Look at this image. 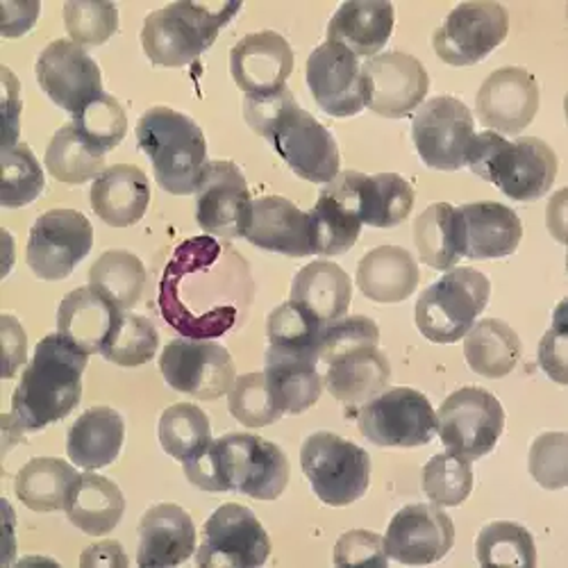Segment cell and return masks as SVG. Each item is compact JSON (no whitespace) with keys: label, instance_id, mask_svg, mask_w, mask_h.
<instances>
[{"label":"cell","instance_id":"44","mask_svg":"<svg viewBox=\"0 0 568 568\" xmlns=\"http://www.w3.org/2000/svg\"><path fill=\"white\" fill-rule=\"evenodd\" d=\"M476 557L480 566H537V546L532 532L514 520H494L476 539Z\"/></svg>","mask_w":568,"mask_h":568},{"label":"cell","instance_id":"49","mask_svg":"<svg viewBox=\"0 0 568 568\" xmlns=\"http://www.w3.org/2000/svg\"><path fill=\"white\" fill-rule=\"evenodd\" d=\"M423 491L437 507H457L473 491L470 462L453 453L435 455L423 466Z\"/></svg>","mask_w":568,"mask_h":568},{"label":"cell","instance_id":"55","mask_svg":"<svg viewBox=\"0 0 568 568\" xmlns=\"http://www.w3.org/2000/svg\"><path fill=\"white\" fill-rule=\"evenodd\" d=\"M294 101H296V97L290 87H282L271 93H262V97H246L244 119L253 132H257L260 136H266V132L277 121L282 110Z\"/></svg>","mask_w":568,"mask_h":568},{"label":"cell","instance_id":"20","mask_svg":"<svg viewBox=\"0 0 568 568\" xmlns=\"http://www.w3.org/2000/svg\"><path fill=\"white\" fill-rule=\"evenodd\" d=\"M307 87L316 105L335 119H348L366 108V80L359 58L342 43L325 41L307 60Z\"/></svg>","mask_w":568,"mask_h":568},{"label":"cell","instance_id":"57","mask_svg":"<svg viewBox=\"0 0 568 568\" xmlns=\"http://www.w3.org/2000/svg\"><path fill=\"white\" fill-rule=\"evenodd\" d=\"M0 335H3V359H6L3 377L6 381H12L28 359V337H26L23 325L10 314L0 316Z\"/></svg>","mask_w":568,"mask_h":568},{"label":"cell","instance_id":"25","mask_svg":"<svg viewBox=\"0 0 568 568\" xmlns=\"http://www.w3.org/2000/svg\"><path fill=\"white\" fill-rule=\"evenodd\" d=\"M244 240L262 251L277 255H314L310 214L282 196H264L253 201Z\"/></svg>","mask_w":568,"mask_h":568},{"label":"cell","instance_id":"31","mask_svg":"<svg viewBox=\"0 0 568 568\" xmlns=\"http://www.w3.org/2000/svg\"><path fill=\"white\" fill-rule=\"evenodd\" d=\"M121 310L99 290L78 287L64 296L58 310V333L87 355L103 351Z\"/></svg>","mask_w":568,"mask_h":568},{"label":"cell","instance_id":"53","mask_svg":"<svg viewBox=\"0 0 568 568\" xmlns=\"http://www.w3.org/2000/svg\"><path fill=\"white\" fill-rule=\"evenodd\" d=\"M532 478L550 491L568 485V437L564 433H544L530 448Z\"/></svg>","mask_w":568,"mask_h":568},{"label":"cell","instance_id":"52","mask_svg":"<svg viewBox=\"0 0 568 568\" xmlns=\"http://www.w3.org/2000/svg\"><path fill=\"white\" fill-rule=\"evenodd\" d=\"M381 344V327L368 316H344L339 321L327 323L321 335L318 362L327 364L337 355H344L355 348Z\"/></svg>","mask_w":568,"mask_h":568},{"label":"cell","instance_id":"11","mask_svg":"<svg viewBox=\"0 0 568 568\" xmlns=\"http://www.w3.org/2000/svg\"><path fill=\"white\" fill-rule=\"evenodd\" d=\"M264 139L284 164L307 182L327 184L339 175L342 160L333 132L296 101L282 110Z\"/></svg>","mask_w":568,"mask_h":568},{"label":"cell","instance_id":"48","mask_svg":"<svg viewBox=\"0 0 568 568\" xmlns=\"http://www.w3.org/2000/svg\"><path fill=\"white\" fill-rule=\"evenodd\" d=\"M71 123L84 139V144L99 155L114 151L128 132L125 110L110 93H103L101 99L87 105L78 116H73Z\"/></svg>","mask_w":568,"mask_h":568},{"label":"cell","instance_id":"3","mask_svg":"<svg viewBox=\"0 0 568 568\" xmlns=\"http://www.w3.org/2000/svg\"><path fill=\"white\" fill-rule=\"evenodd\" d=\"M89 355L60 333L43 337L12 396V416L26 433H39L67 418L82 398Z\"/></svg>","mask_w":568,"mask_h":568},{"label":"cell","instance_id":"19","mask_svg":"<svg viewBox=\"0 0 568 568\" xmlns=\"http://www.w3.org/2000/svg\"><path fill=\"white\" fill-rule=\"evenodd\" d=\"M253 199L242 169L234 162L207 164L196 192V221L210 236L242 240L251 221Z\"/></svg>","mask_w":568,"mask_h":568},{"label":"cell","instance_id":"46","mask_svg":"<svg viewBox=\"0 0 568 568\" xmlns=\"http://www.w3.org/2000/svg\"><path fill=\"white\" fill-rule=\"evenodd\" d=\"M160 348V333L151 318L121 312L101 355L125 368L149 364Z\"/></svg>","mask_w":568,"mask_h":568},{"label":"cell","instance_id":"47","mask_svg":"<svg viewBox=\"0 0 568 568\" xmlns=\"http://www.w3.org/2000/svg\"><path fill=\"white\" fill-rule=\"evenodd\" d=\"M0 164H3V186H0L3 207H26L43 194V169L30 146L17 144L12 149H3L0 151Z\"/></svg>","mask_w":568,"mask_h":568},{"label":"cell","instance_id":"50","mask_svg":"<svg viewBox=\"0 0 568 568\" xmlns=\"http://www.w3.org/2000/svg\"><path fill=\"white\" fill-rule=\"evenodd\" d=\"M227 409L246 428H266L284 416L266 385L264 371L236 377L227 392Z\"/></svg>","mask_w":568,"mask_h":568},{"label":"cell","instance_id":"26","mask_svg":"<svg viewBox=\"0 0 568 568\" xmlns=\"http://www.w3.org/2000/svg\"><path fill=\"white\" fill-rule=\"evenodd\" d=\"M196 552V526L180 505L160 503L139 520L136 564L141 568H171Z\"/></svg>","mask_w":568,"mask_h":568},{"label":"cell","instance_id":"39","mask_svg":"<svg viewBox=\"0 0 568 568\" xmlns=\"http://www.w3.org/2000/svg\"><path fill=\"white\" fill-rule=\"evenodd\" d=\"M357 205L364 225L396 227L414 207V189L398 173H362L357 184Z\"/></svg>","mask_w":568,"mask_h":568},{"label":"cell","instance_id":"6","mask_svg":"<svg viewBox=\"0 0 568 568\" xmlns=\"http://www.w3.org/2000/svg\"><path fill=\"white\" fill-rule=\"evenodd\" d=\"M240 10L242 3H171L146 17L141 49L155 67H186L212 49L219 32Z\"/></svg>","mask_w":568,"mask_h":568},{"label":"cell","instance_id":"14","mask_svg":"<svg viewBox=\"0 0 568 568\" xmlns=\"http://www.w3.org/2000/svg\"><path fill=\"white\" fill-rule=\"evenodd\" d=\"M476 121L470 110L453 97L425 101L412 119V139L423 164L437 171H459L466 166V153Z\"/></svg>","mask_w":568,"mask_h":568},{"label":"cell","instance_id":"23","mask_svg":"<svg viewBox=\"0 0 568 568\" xmlns=\"http://www.w3.org/2000/svg\"><path fill=\"white\" fill-rule=\"evenodd\" d=\"M359 178L362 173L357 171H344L321 189L316 205L307 212L314 255H342L357 244L364 225L357 205Z\"/></svg>","mask_w":568,"mask_h":568},{"label":"cell","instance_id":"17","mask_svg":"<svg viewBox=\"0 0 568 568\" xmlns=\"http://www.w3.org/2000/svg\"><path fill=\"white\" fill-rule=\"evenodd\" d=\"M34 73L45 97L71 116H78L105 93L101 67L71 39H58L45 45Z\"/></svg>","mask_w":568,"mask_h":568},{"label":"cell","instance_id":"18","mask_svg":"<svg viewBox=\"0 0 568 568\" xmlns=\"http://www.w3.org/2000/svg\"><path fill=\"white\" fill-rule=\"evenodd\" d=\"M366 80V108L385 119L414 114L428 97L430 78L425 67L407 53L375 55L362 67Z\"/></svg>","mask_w":568,"mask_h":568},{"label":"cell","instance_id":"22","mask_svg":"<svg viewBox=\"0 0 568 568\" xmlns=\"http://www.w3.org/2000/svg\"><path fill=\"white\" fill-rule=\"evenodd\" d=\"M480 123L498 134H520L539 112V84L520 67L494 71L476 97Z\"/></svg>","mask_w":568,"mask_h":568},{"label":"cell","instance_id":"5","mask_svg":"<svg viewBox=\"0 0 568 568\" xmlns=\"http://www.w3.org/2000/svg\"><path fill=\"white\" fill-rule=\"evenodd\" d=\"M466 166L496 184L507 199L532 203L550 192L559 162L555 151L537 136L507 141L503 134L487 130L473 136Z\"/></svg>","mask_w":568,"mask_h":568},{"label":"cell","instance_id":"7","mask_svg":"<svg viewBox=\"0 0 568 568\" xmlns=\"http://www.w3.org/2000/svg\"><path fill=\"white\" fill-rule=\"evenodd\" d=\"M491 282L485 273L455 266L418 296L414 321L418 333L433 344H455L485 312Z\"/></svg>","mask_w":568,"mask_h":568},{"label":"cell","instance_id":"36","mask_svg":"<svg viewBox=\"0 0 568 568\" xmlns=\"http://www.w3.org/2000/svg\"><path fill=\"white\" fill-rule=\"evenodd\" d=\"M292 301L303 305L321 323H333L348 314L353 282L339 264L316 260L296 273L292 282Z\"/></svg>","mask_w":568,"mask_h":568},{"label":"cell","instance_id":"59","mask_svg":"<svg viewBox=\"0 0 568 568\" xmlns=\"http://www.w3.org/2000/svg\"><path fill=\"white\" fill-rule=\"evenodd\" d=\"M41 6L39 0H30V3H3V37L17 39L30 32L39 19Z\"/></svg>","mask_w":568,"mask_h":568},{"label":"cell","instance_id":"34","mask_svg":"<svg viewBox=\"0 0 568 568\" xmlns=\"http://www.w3.org/2000/svg\"><path fill=\"white\" fill-rule=\"evenodd\" d=\"M418 264L400 246L368 251L357 264V287L373 303H403L418 287Z\"/></svg>","mask_w":568,"mask_h":568},{"label":"cell","instance_id":"54","mask_svg":"<svg viewBox=\"0 0 568 568\" xmlns=\"http://www.w3.org/2000/svg\"><path fill=\"white\" fill-rule=\"evenodd\" d=\"M337 566H387L389 555L385 539L368 530H351L339 537L335 546Z\"/></svg>","mask_w":568,"mask_h":568},{"label":"cell","instance_id":"16","mask_svg":"<svg viewBox=\"0 0 568 568\" xmlns=\"http://www.w3.org/2000/svg\"><path fill=\"white\" fill-rule=\"evenodd\" d=\"M93 227L82 212L51 210L41 214L28 236L26 260L41 280H64L91 253Z\"/></svg>","mask_w":568,"mask_h":568},{"label":"cell","instance_id":"35","mask_svg":"<svg viewBox=\"0 0 568 568\" xmlns=\"http://www.w3.org/2000/svg\"><path fill=\"white\" fill-rule=\"evenodd\" d=\"M64 511L80 532L103 537L121 524L125 498L119 485L110 478L97 476V473H82L69 491Z\"/></svg>","mask_w":568,"mask_h":568},{"label":"cell","instance_id":"21","mask_svg":"<svg viewBox=\"0 0 568 568\" xmlns=\"http://www.w3.org/2000/svg\"><path fill=\"white\" fill-rule=\"evenodd\" d=\"M455 544V526L437 505H407L394 514L385 537L389 559L409 566L435 564Z\"/></svg>","mask_w":568,"mask_h":568},{"label":"cell","instance_id":"28","mask_svg":"<svg viewBox=\"0 0 568 568\" xmlns=\"http://www.w3.org/2000/svg\"><path fill=\"white\" fill-rule=\"evenodd\" d=\"M323 387L346 407H359L381 396L392 381V364L377 346H364L329 359Z\"/></svg>","mask_w":568,"mask_h":568},{"label":"cell","instance_id":"43","mask_svg":"<svg viewBox=\"0 0 568 568\" xmlns=\"http://www.w3.org/2000/svg\"><path fill=\"white\" fill-rule=\"evenodd\" d=\"M43 162L49 173L64 184H84L105 171V155L89 149L73 123L62 125L53 134Z\"/></svg>","mask_w":568,"mask_h":568},{"label":"cell","instance_id":"9","mask_svg":"<svg viewBox=\"0 0 568 568\" xmlns=\"http://www.w3.org/2000/svg\"><path fill=\"white\" fill-rule=\"evenodd\" d=\"M505 430L500 400L480 387H462L437 412V433L448 453L468 462L489 455Z\"/></svg>","mask_w":568,"mask_h":568},{"label":"cell","instance_id":"29","mask_svg":"<svg viewBox=\"0 0 568 568\" xmlns=\"http://www.w3.org/2000/svg\"><path fill=\"white\" fill-rule=\"evenodd\" d=\"M89 201L97 216L112 227H130L151 205V182L132 164H114L91 184Z\"/></svg>","mask_w":568,"mask_h":568},{"label":"cell","instance_id":"12","mask_svg":"<svg viewBox=\"0 0 568 568\" xmlns=\"http://www.w3.org/2000/svg\"><path fill=\"white\" fill-rule=\"evenodd\" d=\"M268 555L271 539L253 509L225 503L205 520L196 564L201 568H257Z\"/></svg>","mask_w":568,"mask_h":568},{"label":"cell","instance_id":"42","mask_svg":"<svg viewBox=\"0 0 568 568\" xmlns=\"http://www.w3.org/2000/svg\"><path fill=\"white\" fill-rule=\"evenodd\" d=\"M158 435L164 453L184 464L210 446L212 425L199 405L178 403L162 412Z\"/></svg>","mask_w":568,"mask_h":568},{"label":"cell","instance_id":"30","mask_svg":"<svg viewBox=\"0 0 568 568\" xmlns=\"http://www.w3.org/2000/svg\"><path fill=\"white\" fill-rule=\"evenodd\" d=\"M396 12L387 0H351L339 6L327 26V41L342 43L357 58H375L392 32Z\"/></svg>","mask_w":568,"mask_h":568},{"label":"cell","instance_id":"15","mask_svg":"<svg viewBox=\"0 0 568 568\" xmlns=\"http://www.w3.org/2000/svg\"><path fill=\"white\" fill-rule=\"evenodd\" d=\"M160 371L171 389L199 400L225 396L234 381V362L225 346L214 339L180 337L164 346Z\"/></svg>","mask_w":568,"mask_h":568},{"label":"cell","instance_id":"56","mask_svg":"<svg viewBox=\"0 0 568 568\" xmlns=\"http://www.w3.org/2000/svg\"><path fill=\"white\" fill-rule=\"evenodd\" d=\"M539 364L557 385H566V325L561 305L555 312L552 327L539 344Z\"/></svg>","mask_w":568,"mask_h":568},{"label":"cell","instance_id":"13","mask_svg":"<svg viewBox=\"0 0 568 568\" xmlns=\"http://www.w3.org/2000/svg\"><path fill=\"white\" fill-rule=\"evenodd\" d=\"M509 14L500 3L476 0L457 6L433 34V49L450 67H473L487 60L507 39Z\"/></svg>","mask_w":568,"mask_h":568},{"label":"cell","instance_id":"2","mask_svg":"<svg viewBox=\"0 0 568 568\" xmlns=\"http://www.w3.org/2000/svg\"><path fill=\"white\" fill-rule=\"evenodd\" d=\"M194 487L236 491L255 500H275L290 485V462L280 446L248 433H230L182 464Z\"/></svg>","mask_w":568,"mask_h":568},{"label":"cell","instance_id":"51","mask_svg":"<svg viewBox=\"0 0 568 568\" xmlns=\"http://www.w3.org/2000/svg\"><path fill=\"white\" fill-rule=\"evenodd\" d=\"M64 26L78 45H103L119 30V8L99 0H69L64 6Z\"/></svg>","mask_w":568,"mask_h":568},{"label":"cell","instance_id":"1","mask_svg":"<svg viewBox=\"0 0 568 568\" xmlns=\"http://www.w3.org/2000/svg\"><path fill=\"white\" fill-rule=\"evenodd\" d=\"M253 296L248 264L232 246L203 234L182 242L160 280L162 318L189 339H219Z\"/></svg>","mask_w":568,"mask_h":568},{"label":"cell","instance_id":"41","mask_svg":"<svg viewBox=\"0 0 568 568\" xmlns=\"http://www.w3.org/2000/svg\"><path fill=\"white\" fill-rule=\"evenodd\" d=\"M89 287L99 290L121 312L132 310L146 287V266L130 251H108L89 268Z\"/></svg>","mask_w":568,"mask_h":568},{"label":"cell","instance_id":"32","mask_svg":"<svg viewBox=\"0 0 568 568\" xmlns=\"http://www.w3.org/2000/svg\"><path fill=\"white\" fill-rule=\"evenodd\" d=\"M266 385L284 414H303L314 407L323 392L318 357L271 348L264 355Z\"/></svg>","mask_w":568,"mask_h":568},{"label":"cell","instance_id":"10","mask_svg":"<svg viewBox=\"0 0 568 568\" xmlns=\"http://www.w3.org/2000/svg\"><path fill=\"white\" fill-rule=\"evenodd\" d=\"M359 433L381 448L428 446L437 435V412L428 396L409 387H396L362 405Z\"/></svg>","mask_w":568,"mask_h":568},{"label":"cell","instance_id":"40","mask_svg":"<svg viewBox=\"0 0 568 568\" xmlns=\"http://www.w3.org/2000/svg\"><path fill=\"white\" fill-rule=\"evenodd\" d=\"M414 244L423 264L450 271L462 260L459 214L450 203H435L414 221Z\"/></svg>","mask_w":568,"mask_h":568},{"label":"cell","instance_id":"4","mask_svg":"<svg viewBox=\"0 0 568 568\" xmlns=\"http://www.w3.org/2000/svg\"><path fill=\"white\" fill-rule=\"evenodd\" d=\"M136 144L166 194H196L207 171V141L201 125L171 108H151L136 121Z\"/></svg>","mask_w":568,"mask_h":568},{"label":"cell","instance_id":"24","mask_svg":"<svg viewBox=\"0 0 568 568\" xmlns=\"http://www.w3.org/2000/svg\"><path fill=\"white\" fill-rule=\"evenodd\" d=\"M294 71V51L290 41L273 30L246 34L230 51V73L246 97L287 87Z\"/></svg>","mask_w":568,"mask_h":568},{"label":"cell","instance_id":"58","mask_svg":"<svg viewBox=\"0 0 568 568\" xmlns=\"http://www.w3.org/2000/svg\"><path fill=\"white\" fill-rule=\"evenodd\" d=\"M0 73H3V112H6L3 149H12L19 144V132H21V84L8 67H3Z\"/></svg>","mask_w":568,"mask_h":568},{"label":"cell","instance_id":"60","mask_svg":"<svg viewBox=\"0 0 568 568\" xmlns=\"http://www.w3.org/2000/svg\"><path fill=\"white\" fill-rule=\"evenodd\" d=\"M80 564L84 568L89 566H108V568H116V566H128V555L123 550V546L119 541H101V544H93L89 548H84Z\"/></svg>","mask_w":568,"mask_h":568},{"label":"cell","instance_id":"27","mask_svg":"<svg viewBox=\"0 0 568 568\" xmlns=\"http://www.w3.org/2000/svg\"><path fill=\"white\" fill-rule=\"evenodd\" d=\"M462 257L500 260L516 253L524 225L518 214L500 203H468L457 207Z\"/></svg>","mask_w":568,"mask_h":568},{"label":"cell","instance_id":"37","mask_svg":"<svg viewBox=\"0 0 568 568\" xmlns=\"http://www.w3.org/2000/svg\"><path fill=\"white\" fill-rule=\"evenodd\" d=\"M520 339L500 318H483L473 323L464 335V357L473 373L489 381L509 375L520 359Z\"/></svg>","mask_w":568,"mask_h":568},{"label":"cell","instance_id":"38","mask_svg":"<svg viewBox=\"0 0 568 568\" xmlns=\"http://www.w3.org/2000/svg\"><path fill=\"white\" fill-rule=\"evenodd\" d=\"M78 480V470L58 457H34L17 476L14 491L32 511H58L67 507L69 491Z\"/></svg>","mask_w":568,"mask_h":568},{"label":"cell","instance_id":"8","mask_svg":"<svg viewBox=\"0 0 568 568\" xmlns=\"http://www.w3.org/2000/svg\"><path fill=\"white\" fill-rule=\"evenodd\" d=\"M301 466L321 503L346 507L371 485V457L357 444L335 435L314 433L303 442Z\"/></svg>","mask_w":568,"mask_h":568},{"label":"cell","instance_id":"45","mask_svg":"<svg viewBox=\"0 0 568 568\" xmlns=\"http://www.w3.org/2000/svg\"><path fill=\"white\" fill-rule=\"evenodd\" d=\"M327 323H321L303 305L287 301L275 307L266 318L268 346L287 353H301L318 357L321 335Z\"/></svg>","mask_w":568,"mask_h":568},{"label":"cell","instance_id":"33","mask_svg":"<svg viewBox=\"0 0 568 568\" xmlns=\"http://www.w3.org/2000/svg\"><path fill=\"white\" fill-rule=\"evenodd\" d=\"M123 439V416L112 407H91L69 428L67 455L84 470H99L116 462Z\"/></svg>","mask_w":568,"mask_h":568}]
</instances>
